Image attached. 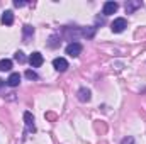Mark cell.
<instances>
[{"mask_svg": "<svg viewBox=\"0 0 146 144\" xmlns=\"http://www.w3.org/2000/svg\"><path fill=\"white\" fill-rule=\"evenodd\" d=\"M61 36L65 39H68V41H72V42H75L76 37H83V27H65Z\"/></svg>", "mask_w": 146, "mask_h": 144, "instance_id": "6da1fadb", "label": "cell"}, {"mask_svg": "<svg viewBox=\"0 0 146 144\" xmlns=\"http://www.w3.org/2000/svg\"><path fill=\"white\" fill-rule=\"evenodd\" d=\"M19 83H21V75H19V73H12V75L7 78V85L12 87V88H14V87H19Z\"/></svg>", "mask_w": 146, "mask_h": 144, "instance_id": "7c38bea8", "label": "cell"}, {"mask_svg": "<svg viewBox=\"0 0 146 144\" xmlns=\"http://www.w3.org/2000/svg\"><path fill=\"white\" fill-rule=\"evenodd\" d=\"M12 70V59H0V71H10Z\"/></svg>", "mask_w": 146, "mask_h": 144, "instance_id": "4fadbf2b", "label": "cell"}, {"mask_svg": "<svg viewBox=\"0 0 146 144\" xmlns=\"http://www.w3.org/2000/svg\"><path fill=\"white\" fill-rule=\"evenodd\" d=\"M24 122H26V127L29 132H34L36 131V126H34V115L31 112H24Z\"/></svg>", "mask_w": 146, "mask_h": 144, "instance_id": "9c48e42d", "label": "cell"}, {"mask_svg": "<svg viewBox=\"0 0 146 144\" xmlns=\"http://www.w3.org/2000/svg\"><path fill=\"white\" fill-rule=\"evenodd\" d=\"M76 98L80 100V102H90V98H92V92L87 88V87H82V88H78V92H76Z\"/></svg>", "mask_w": 146, "mask_h": 144, "instance_id": "277c9868", "label": "cell"}, {"mask_svg": "<svg viewBox=\"0 0 146 144\" xmlns=\"http://www.w3.org/2000/svg\"><path fill=\"white\" fill-rule=\"evenodd\" d=\"M14 59H15L17 63H21V65H22V63H26V54H24L22 51H17V53L14 54Z\"/></svg>", "mask_w": 146, "mask_h": 144, "instance_id": "5bb4252c", "label": "cell"}, {"mask_svg": "<svg viewBox=\"0 0 146 144\" xmlns=\"http://www.w3.org/2000/svg\"><path fill=\"white\" fill-rule=\"evenodd\" d=\"M68 66H70V65H68V61H66L65 58H54V59H53V68H54L56 71H61V73L66 71Z\"/></svg>", "mask_w": 146, "mask_h": 144, "instance_id": "5b68a950", "label": "cell"}, {"mask_svg": "<svg viewBox=\"0 0 146 144\" xmlns=\"http://www.w3.org/2000/svg\"><path fill=\"white\" fill-rule=\"evenodd\" d=\"M126 27H127V20H126L124 17H117V19H114V22L110 24V29H112V32H115V34L122 32Z\"/></svg>", "mask_w": 146, "mask_h": 144, "instance_id": "7a4b0ae2", "label": "cell"}, {"mask_svg": "<svg viewBox=\"0 0 146 144\" xmlns=\"http://www.w3.org/2000/svg\"><path fill=\"white\" fill-rule=\"evenodd\" d=\"M124 7H126V12L127 14H134L138 9L143 7V2H139V0H127Z\"/></svg>", "mask_w": 146, "mask_h": 144, "instance_id": "8992f818", "label": "cell"}, {"mask_svg": "<svg viewBox=\"0 0 146 144\" xmlns=\"http://www.w3.org/2000/svg\"><path fill=\"white\" fill-rule=\"evenodd\" d=\"M117 9H119V3L117 2H106L102 12H104V15H112V14L117 12Z\"/></svg>", "mask_w": 146, "mask_h": 144, "instance_id": "ba28073f", "label": "cell"}, {"mask_svg": "<svg viewBox=\"0 0 146 144\" xmlns=\"http://www.w3.org/2000/svg\"><path fill=\"white\" fill-rule=\"evenodd\" d=\"M26 78H29V80H37L39 76H37L36 71H33V70H27V71H26Z\"/></svg>", "mask_w": 146, "mask_h": 144, "instance_id": "9a60e30c", "label": "cell"}, {"mask_svg": "<svg viewBox=\"0 0 146 144\" xmlns=\"http://www.w3.org/2000/svg\"><path fill=\"white\" fill-rule=\"evenodd\" d=\"M58 41V36H51V39H49V48H56L60 42H56Z\"/></svg>", "mask_w": 146, "mask_h": 144, "instance_id": "e0dca14e", "label": "cell"}, {"mask_svg": "<svg viewBox=\"0 0 146 144\" xmlns=\"http://www.w3.org/2000/svg\"><path fill=\"white\" fill-rule=\"evenodd\" d=\"M34 36V27L33 26H24V29H22V39H24V42H29L31 39Z\"/></svg>", "mask_w": 146, "mask_h": 144, "instance_id": "30bf717a", "label": "cell"}, {"mask_svg": "<svg viewBox=\"0 0 146 144\" xmlns=\"http://www.w3.org/2000/svg\"><path fill=\"white\" fill-rule=\"evenodd\" d=\"M14 5H15V7H24L26 2H22V0H14Z\"/></svg>", "mask_w": 146, "mask_h": 144, "instance_id": "ac0fdd59", "label": "cell"}, {"mask_svg": "<svg viewBox=\"0 0 146 144\" xmlns=\"http://www.w3.org/2000/svg\"><path fill=\"white\" fill-rule=\"evenodd\" d=\"M121 144H136V141H134V137L133 136H127V137H124L122 139V143Z\"/></svg>", "mask_w": 146, "mask_h": 144, "instance_id": "2e32d148", "label": "cell"}, {"mask_svg": "<svg viewBox=\"0 0 146 144\" xmlns=\"http://www.w3.org/2000/svg\"><path fill=\"white\" fill-rule=\"evenodd\" d=\"M0 87H3V80L2 78H0Z\"/></svg>", "mask_w": 146, "mask_h": 144, "instance_id": "d6986e66", "label": "cell"}, {"mask_svg": "<svg viewBox=\"0 0 146 144\" xmlns=\"http://www.w3.org/2000/svg\"><path fill=\"white\" fill-rule=\"evenodd\" d=\"M82 49H83V46H82L80 42H76V41H75V42H70V44L66 46V49H65V51H66V54H68V56L76 58V56H80V54H82Z\"/></svg>", "mask_w": 146, "mask_h": 144, "instance_id": "3957f363", "label": "cell"}, {"mask_svg": "<svg viewBox=\"0 0 146 144\" xmlns=\"http://www.w3.org/2000/svg\"><path fill=\"white\" fill-rule=\"evenodd\" d=\"M2 24L3 26H12L14 24V14H12V10H5L3 14H2Z\"/></svg>", "mask_w": 146, "mask_h": 144, "instance_id": "8fae6325", "label": "cell"}, {"mask_svg": "<svg viewBox=\"0 0 146 144\" xmlns=\"http://www.w3.org/2000/svg\"><path fill=\"white\" fill-rule=\"evenodd\" d=\"M29 63H31V66L33 68H39L42 63H44V58H42V54L41 53H33L31 56H29Z\"/></svg>", "mask_w": 146, "mask_h": 144, "instance_id": "52a82bcc", "label": "cell"}]
</instances>
